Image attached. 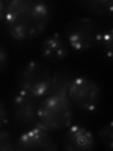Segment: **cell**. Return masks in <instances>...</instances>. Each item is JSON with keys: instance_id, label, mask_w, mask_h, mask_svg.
I'll return each instance as SVG.
<instances>
[{"instance_id": "obj_1", "label": "cell", "mask_w": 113, "mask_h": 151, "mask_svg": "<svg viewBox=\"0 0 113 151\" xmlns=\"http://www.w3.org/2000/svg\"><path fill=\"white\" fill-rule=\"evenodd\" d=\"M51 17L49 6L37 0H12L6 5L5 24L14 40L28 41L40 36Z\"/></svg>"}, {"instance_id": "obj_2", "label": "cell", "mask_w": 113, "mask_h": 151, "mask_svg": "<svg viewBox=\"0 0 113 151\" xmlns=\"http://www.w3.org/2000/svg\"><path fill=\"white\" fill-rule=\"evenodd\" d=\"M73 104L68 96H48L41 99L38 111V126L47 131H59L71 126Z\"/></svg>"}, {"instance_id": "obj_3", "label": "cell", "mask_w": 113, "mask_h": 151, "mask_svg": "<svg viewBox=\"0 0 113 151\" xmlns=\"http://www.w3.org/2000/svg\"><path fill=\"white\" fill-rule=\"evenodd\" d=\"M51 72L44 63L32 60L27 63L17 75L19 92L31 96L44 98L48 91Z\"/></svg>"}, {"instance_id": "obj_4", "label": "cell", "mask_w": 113, "mask_h": 151, "mask_svg": "<svg viewBox=\"0 0 113 151\" xmlns=\"http://www.w3.org/2000/svg\"><path fill=\"white\" fill-rule=\"evenodd\" d=\"M100 31L97 22L92 17H80L67 23L65 39L71 48L84 51L98 44Z\"/></svg>"}, {"instance_id": "obj_5", "label": "cell", "mask_w": 113, "mask_h": 151, "mask_svg": "<svg viewBox=\"0 0 113 151\" xmlns=\"http://www.w3.org/2000/svg\"><path fill=\"white\" fill-rule=\"evenodd\" d=\"M67 96L73 106L78 110L92 112L100 103L101 88L92 78L81 76L73 78Z\"/></svg>"}, {"instance_id": "obj_6", "label": "cell", "mask_w": 113, "mask_h": 151, "mask_svg": "<svg viewBox=\"0 0 113 151\" xmlns=\"http://www.w3.org/2000/svg\"><path fill=\"white\" fill-rule=\"evenodd\" d=\"M16 150L33 151V150H45L54 151L58 150L59 146L49 131L40 126L31 127L29 129L18 137L15 142Z\"/></svg>"}, {"instance_id": "obj_7", "label": "cell", "mask_w": 113, "mask_h": 151, "mask_svg": "<svg viewBox=\"0 0 113 151\" xmlns=\"http://www.w3.org/2000/svg\"><path fill=\"white\" fill-rule=\"evenodd\" d=\"M41 99L22 92L14 96L11 103L13 116L19 125L26 127L38 125V111Z\"/></svg>"}, {"instance_id": "obj_8", "label": "cell", "mask_w": 113, "mask_h": 151, "mask_svg": "<svg viewBox=\"0 0 113 151\" xmlns=\"http://www.w3.org/2000/svg\"><path fill=\"white\" fill-rule=\"evenodd\" d=\"M62 146L69 151H87L95 148V138L91 130L81 125L69 126L66 130Z\"/></svg>"}, {"instance_id": "obj_9", "label": "cell", "mask_w": 113, "mask_h": 151, "mask_svg": "<svg viewBox=\"0 0 113 151\" xmlns=\"http://www.w3.org/2000/svg\"><path fill=\"white\" fill-rule=\"evenodd\" d=\"M70 46L59 33H53L44 40L41 47L42 58L50 63H60L69 55Z\"/></svg>"}, {"instance_id": "obj_10", "label": "cell", "mask_w": 113, "mask_h": 151, "mask_svg": "<svg viewBox=\"0 0 113 151\" xmlns=\"http://www.w3.org/2000/svg\"><path fill=\"white\" fill-rule=\"evenodd\" d=\"M73 78H74L72 74L67 70H56L52 72L50 85L45 96H67L70 84Z\"/></svg>"}, {"instance_id": "obj_11", "label": "cell", "mask_w": 113, "mask_h": 151, "mask_svg": "<svg viewBox=\"0 0 113 151\" xmlns=\"http://www.w3.org/2000/svg\"><path fill=\"white\" fill-rule=\"evenodd\" d=\"M78 4L89 12L99 16L110 13L113 9L111 0H83Z\"/></svg>"}, {"instance_id": "obj_12", "label": "cell", "mask_w": 113, "mask_h": 151, "mask_svg": "<svg viewBox=\"0 0 113 151\" xmlns=\"http://www.w3.org/2000/svg\"><path fill=\"white\" fill-rule=\"evenodd\" d=\"M112 36H113L112 27H110L105 32L100 33V36H99V40H98V44L103 47V49L105 50L107 56L109 59L112 58V52H113Z\"/></svg>"}, {"instance_id": "obj_13", "label": "cell", "mask_w": 113, "mask_h": 151, "mask_svg": "<svg viewBox=\"0 0 113 151\" xmlns=\"http://www.w3.org/2000/svg\"><path fill=\"white\" fill-rule=\"evenodd\" d=\"M99 138L106 147L112 149L113 147V127H112V121L108 122V124L104 126L102 129L99 130Z\"/></svg>"}, {"instance_id": "obj_14", "label": "cell", "mask_w": 113, "mask_h": 151, "mask_svg": "<svg viewBox=\"0 0 113 151\" xmlns=\"http://www.w3.org/2000/svg\"><path fill=\"white\" fill-rule=\"evenodd\" d=\"M13 151L16 150L15 142L11 134V132L8 130H4L0 129V151Z\"/></svg>"}, {"instance_id": "obj_15", "label": "cell", "mask_w": 113, "mask_h": 151, "mask_svg": "<svg viewBox=\"0 0 113 151\" xmlns=\"http://www.w3.org/2000/svg\"><path fill=\"white\" fill-rule=\"evenodd\" d=\"M9 122V114L5 104L0 102V129L6 127Z\"/></svg>"}, {"instance_id": "obj_16", "label": "cell", "mask_w": 113, "mask_h": 151, "mask_svg": "<svg viewBox=\"0 0 113 151\" xmlns=\"http://www.w3.org/2000/svg\"><path fill=\"white\" fill-rule=\"evenodd\" d=\"M8 63V53L2 45H0V71H2Z\"/></svg>"}, {"instance_id": "obj_17", "label": "cell", "mask_w": 113, "mask_h": 151, "mask_svg": "<svg viewBox=\"0 0 113 151\" xmlns=\"http://www.w3.org/2000/svg\"><path fill=\"white\" fill-rule=\"evenodd\" d=\"M5 12H6V3L0 0V21L4 19Z\"/></svg>"}]
</instances>
